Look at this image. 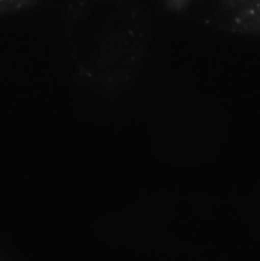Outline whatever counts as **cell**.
<instances>
[{
    "label": "cell",
    "mask_w": 260,
    "mask_h": 261,
    "mask_svg": "<svg viewBox=\"0 0 260 261\" xmlns=\"http://www.w3.org/2000/svg\"><path fill=\"white\" fill-rule=\"evenodd\" d=\"M41 0H0V20L27 13L40 5Z\"/></svg>",
    "instance_id": "obj_3"
},
{
    "label": "cell",
    "mask_w": 260,
    "mask_h": 261,
    "mask_svg": "<svg viewBox=\"0 0 260 261\" xmlns=\"http://www.w3.org/2000/svg\"><path fill=\"white\" fill-rule=\"evenodd\" d=\"M173 17L214 32L260 37V0H162Z\"/></svg>",
    "instance_id": "obj_2"
},
{
    "label": "cell",
    "mask_w": 260,
    "mask_h": 261,
    "mask_svg": "<svg viewBox=\"0 0 260 261\" xmlns=\"http://www.w3.org/2000/svg\"><path fill=\"white\" fill-rule=\"evenodd\" d=\"M64 36L76 78L102 96L119 93L137 78L149 41L137 0H70Z\"/></svg>",
    "instance_id": "obj_1"
}]
</instances>
